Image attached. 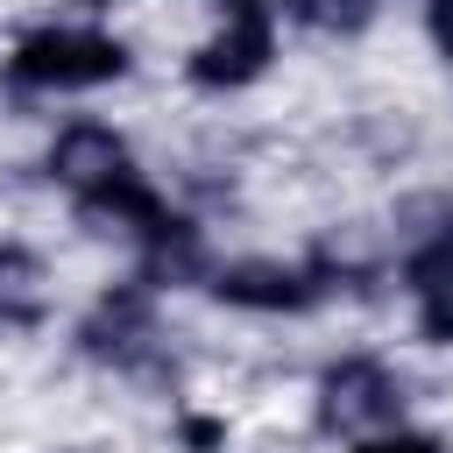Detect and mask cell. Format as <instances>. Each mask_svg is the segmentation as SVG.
I'll return each instance as SVG.
<instances>
[{
    "label": "cell",
    "instance_id": "obj_4",
    "mask_svg": "<svg viewBox=\"0 0 453 453\" xmlns=\"http://www.w3.org/2000/svg\"><path fill=\"white\" fill-rule=\"evenodd\" d=\"M418 418V368L382 340L326 347L304 375V432L319 446H347L361 432Z\"/></svg>",
    "mask_w": 453,
    "mask_h": 453
},
{
    "label": "cell",
    "instance_id": "obj_3",
    "mask_svg": "<svg viewBox=\"0 0 453 453\" xmlns=\"http://www.w3.org/2000/svg\"><path fill=\"white\" fill-rule=\"evenodd\" d=\"M21 184H35L50 205L85 212L99 205L106 191H120L134 170H149V149L142 134L120 120V113H99V106H64V113H42L35 134H28V156L14 163Z\"/></svg>",
    "mask_w": 453,
    "mask_h": 453
},
{
    "label": "cell",
    "instance_id": "obj_6",
    "mask_svg": "<svg viewBox=\"0 0 453 453\" xmlns=\"http://www.w3.org/2000/svg\"><path fill=\"white\" fill-rule=\"evenodd\" d=\"M283 57H290L283 21H269V14H205L198 7V28L177 42L170 78L191 106H248L255 92L276 85Z\"/></svg>",
    "mask_w": 453,
    "mask_h": 453
},
{
    "label": "cell",
    "instance_id": "obj_14",
    "mask_svg": "<svg viewBox=\"0 0 453 453\" xmlns=\"http://www.w3.org/2000/svg\"><path fill=\"white\" fill-rule=\"evenodd\" d=\"M439 212H446V226H453V177H439Z\"/></svg>",
    "mask_w": 453,
    "mask_h": 453
},
{
    "label": "cell",
    "instance_id": "obj_11",
    "mask_svg": "<svg viewBox=\"0 0 453 453\" xmlns=\"http://www.w3.org/2000/svg\"><path fill=\"white\" fill-rule=\"evenodd\" d=\"M411 35L439 71H453V0H411Z\"/></svg>",
    "mask_w": 453,
    "mask_h": 453
},
{
    "label": "cell",
    "instance_id": "obj_8",
    "mask_svg": "<svg viewBox=\"0 0 453 453\" xmlns=\"http://www.w3.org/2000/svg\"><path fill=\"white\" fill-rule=\"evenodd\" d=\"M389 7L396 0H297L290 7V35L326 42V50H361L389 21Z\"/></svg>",
    "mask_w": 453,
    "mask_h": 453
},
{
    "label": "cell",
    "instance_id": "obj_13",
    "mask_svg": "<svg viewBox=\"0 0 453 453\" xmlns=\"http://www.w3.org/2000/svg\"><path fill=\"white\" fill-rule=\"evenodd\" d=\"M50 7H71V14H99V21H127L142 0H50Z\"/></svg>",
    "mask_w": 453,
    "mask_h": 453
},
{
    "label": "cell",
    "instance_id": "obj_7",
    "mask_svg": "<svg viewBox=\"0 0 453 453\" xmlns=\"http://www.w3.org/2000/svg\"><path fill=\"white\" fill-rule=\"evenodd\" d=\"M35 297H64V262L35 226L0 219V304H35Z\"/></svg>",
    "mask_w": 453,
    "mask_h": 453
},
{
    "label": "cell",
    "instance_id": "obj_9",
    "mask_svg": "<svg viewBox=\"0 0 453 453\" xmlns=\"http://www.w3.org/2000/svg\"><path fill=\"white\" fill-rule=\"evenodd\" d=\"M163 439H170V453H234V411H219V403H205V396H177V403H163Z\"/></svg>",
    "mask_w": 453,
    "mask_h": 453
},
{
    "label": "cell",
    "instance_id": "obj_2",
    "mask_svg": "<svg viewBox=\"0 0 453 453\" xmlns=\"http://www.w3.org/2000/svg\"><path fill=\"white\" fill-rule=\"evenodd\" d=\"M57 347L78 375H99V382H120L134 396H156V403H177L191 396L184 389V340H177V304L163 290H149L134 269H106L78 304H64V326H57Z\"/></svg>",
    "mask_w": 453,
    "mask_h": 453
},
{
    "label": "cell",
    "instance_id": "obj_1",
    "mask_svg": "<svg viewBox=\"0 0 453 453\" xmlns=\"http://www.w3.org/2000/svg\"><path fill=\"white\" fill-rule=\"evenodd\" d=\"M149 50L127 21L71 14V7H28L0 28V106L14 113H64L99 106L142 78Z\"/></svg>",
    "mask_w": 453,
    "mask_h": 453
},
{
    "label": "cell",
    "instance_id": "obj_5",
    "mask_svg": "<svg viewBox=\"0 0 453 453\" xmlns=\"http://www.w3.org/2000/svg\"><path fill=\"white\" fill-rule=\"evenodd\" d=\"M198 304L241 326H311L340 311L333 283L311 269L304 248H226V241L198 283Z\"/></svg>",
    "mask_w": 453,
    "mask_h": 453
},
{
    "label": "cell",
    "instance_id": "obj_15",
    "mask_svg": "<svg viewBox=\"0 0 453 453\" xmlns=\"http://www.w3.org/2000/svg\"><path fill=\"white\" fill-rule=\"evenodd\" d=\"M446 134H453V99H446Z\"/></svg>",
    "mask_w": 453,
    "mask_h": 453
},
{
    "label": "cell",
    "instance_id": "obj_10",
    "mask_svg": "<svg viewBox=\"0 0 453 453\" xmlns=\"http://www.w3.org/2000/svg\"><path fill=\"white\" fill-rule=\"evenodd\" d=\"M333 453H453V432L432 425V418H403V425H382V432H361Z\"/></svg>",
    "mask_w": 453,
    "mask_h": 453
},
{
    "label": "cell",
    "instance_id": "obj_12",
    "mask_svg": "<svg viewBox=\"0 0 453 453\" xmlns=\"http://www.w3.org/2000/svg\"><path fill=\"white\" fill-rule=\"evenodd\" d=\"M205 14H269V21H283L290 28V7L297 0H198Z\"/></svg>",
    "mask_w": 453,
    "mask_h": 453
}]
</instances>
